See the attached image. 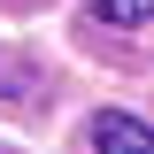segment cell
Returning <instances> with one entry per match:
<instances>
[{"mask_svg": "<svg viewBox=\"0 0 154 154\" xmlns=\"http://www.w3.org/2000/svg\"><path fill=\"white\" fill-rule=\"evenodd\" d=\"M85 146H123V154H146V146H154V131L139 123V116H93V123H85Z\"/></svg>", "mask_w": 154, "mask_h": 154, "instance_id": "1", "label": "cell"}, {"mask_svg": "<svg viewBox=\"0 0 154 154\" xmlns=\"http://www.w3.org/2000/svg\"><path fill=\"white\" fill-rule=\"evenodd\" d=\"M93 16H100V23H116V31H139V23L154 16V0H93Z\"/></svg>", "mask_w": 154, "mask_h": 154, "instance_id": "2", "label": "cell"}]
</instances>
